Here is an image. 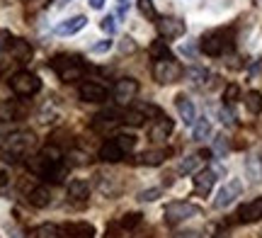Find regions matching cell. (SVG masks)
<instances>
[{
	"label": "cell",
	"instance_id": "obj_1",
	"mask_svg": "<svg viewBox=\"0 0 262 238\" xmlns=\"http://www.w3.org/2000/svg\"><path fill=\"white\" fill-rule=\"evenodd\" d=\"M34 134L32 132H15V134H8L3 143H0V151H3V158L8 163H15L19 161V156H25V153L34 146Z\"/></svg>",
	"mask_w": 262,
	"mask_h": 238
},
{
	"label": "cell",
	"instance_id": "obj_2",
	"mask_svg": "<svg viewBox=\"0 0 262 238\" xmlns=\"http://www.w3.org/2000/svg\"><path fill=\"white\" fill-rule=\"evenodd\" d=\"M51 68L63 83H73V80H80L85 73V63L80 56L75 54H58L54 61H51Z\"/></svg>",
	"mask_w": 262,
	"mask_h": 238
},
{
	"label": "cell",
	"instance_id": "obj_3",
	"mask_svg": "<svg viewBox=\"0 0 262 238\" xmlns=\"http://www.w3.org/2000/svg\"><path fill=\"white\" fill-rule=\"evenodd\" d=\"M182 66H180V61H175V58H160V61H156L153 63V76H156V80L158 83H163V85H168V83H178L180 78H182Z\"/></svg>",
	"mask_w": 262,
	"mask_h": 238
},
{
	"label": "cell",
	"instance_id": "obj_4",
	"mask_svg": "<svg viewBox=\"0 0 262 238\" xmlns=\"http://www.w3.org/2000/svg\"><path fill=\"white\" fill-rule=\"evenodd\" d=\"M199 214H202V209L196 204H192V202H172V204L165 207V221H168L170 226H178V224H182V221H187V219H194Z\"/></svg>",
	"mask_w": 262,
	"mask_h": 238
},
{
	"label": "cell",
	"instance_id": "obj_5",
	"mask_svg": "<svg viewBox=\"0 0 262 238\" xmlns=\"http://www.w3.org/2000/svg\"><path fill=\"white\" fill-rule=\"evenodd\" d=\"M10 88H12L15 95L29 97L41 90V80L34 73H29V71H19V73H15V76L10 78Z\"/></svg>",
	"mask_w": 262,
	"mask_h": 238
},
{
	"label": "cell",
	"instance_id": "obj_6",
	"mask_svg": "<svg viewBox=\"0 0 262 238\" xmlns=\"http://www.w3.org/2000/svg\"><path fill=\"white\" fill-rule=\"evenodd\" d=\"M228 47H231V41H228L226 32H211V34L202 37V41H199V49L206 56H221Z\"/></svg>",
	"mask_w": 262,
	"mask_h": 238
},
{
	"label": "cell",
	"instance_id": "obj_7",
	"mask_svg": "<svg viewBox=\"0 0 262 238\" xmlns=\"http://www.w3.org/2000/svg\"><path fill=\"white\" fill-rule=\"evenodd\" d=\"M78 95L83 102H95V105H102L104 100L110 97V90L100 83H95V80H85L80 83V90H78Z\"/></svg>",
	"mask_w": 262,
	"mask_h": 238
},
{
	"label": "cell",
	"instance_id": "obj_8",
	"mask_svg": "<svg viewBox=\"0 0 262 238\" xmlns=\"http://www.w3.org/2000/svg\"><path fill=\"white\" fill-rule=\"evenodd\" d=\"M241 192H243V185H241V180L226 182L224 187L216 192L214 207H216V209H226L228 204H233V202H235V197H241Z\"/></svg>",
	"mask_w": 262,
	"mask_h": 238
},
{
	"label": "cell",
	"instance_id": "obj_9",
	"mask_svg": "<svg viewBox=\"0 0 262 238\" xmlns=\"http://www.w3.org/2000/svg\"><path fill=\"white\" fill-rule=\"evenodd\" d=\"M136 93H139V83H136L134 78H122V80H117V85H114V97H117L119 105L131 102V100L136 97Z\"/></svg>",
	"mask_w": 262,
	"mask_h": 238
},
{
	"label": "cell",
	"instance_id": "obj_10",
	"mask_svg": "<svg viewBox=\"0 0 262 238\" xmlns=\"http://www.w3.org/2000/svg\"><path fill=\"white\" fill-rule=\"evenodd\" d=\"M85 25H88V17L85 15H75V17H68L63 22H58L56 27H54V32H56L58 37H73L80 29H85Z\"/></svg>",
	"mask_w": 262,
	"mask_h": 238
},
{
	"label": "cell",
	"instance_id": "obj_11",
	"mask_svg": "<svg viewBox=\"0 0 262 238\" xmlns=\"http://www.w3.org/2000/svg\"><path fill=\"white\" fill-rule=\"evenodd\" d=\"M158 32L165 39H178L185 34V22L178 17H160L158 19Z\"/></svg>",
	"mask_w": 262,
	"mask_h": 238
},
{
	"label": "cell",
	"instance_id": "obj_12",
	"mask_svg": "<svg viewBox=\"0 0 262 238\" xmlns=\"http://www.w3.org/2000/svg\"><path fill=\"white\" fill-rule=\"evenodd\" d=\"M175 107H178V112H180V119L187 124V126H194V122H196L194 102H192L187 95H178L175 97Z\"/></svg>",
	"mask_w": 262,
	"mask_h": 238
},
{
	"label": "cell",
	"instance_id": "obj_13",
	"mask_svg": "<svg viewBox=\"0 0 262 238\" xmlns=\"http://www.w3.org/2000/svg\"><path fill=\"white\" fill-rule=\"evenodd\" d=\"M238 219L243 221V224H255V221H260L262 219V197H255L253 202L243 204V207L238 209Z\"/></svg>",
	"mask_w": 262,
	"mask_h": 238
},
{
	"label": "cell",
	"instance_id": "obj_14",
	"mask_svg": "<svg viewBox=\"0 0 262 238\" xmlns=\"http://www.w3.org/2000/svg\"><path fill=\"white\" fill-rule=\"evenodd\" d=\"M170 134H172V119H168V117L160 115L156 122L150 124L148 139H153V141H165Z\"/></svg>",
	"mask_w": 262,
	"mask_h": 238
},
{
	"label": "cell",
	"instance_id": "obj_15",
	"mask_svg": "<svg viewBox=\"0 0 262 238\" xmlns=\"http://www.w3.org/2000/svg\"><path fill=\"white\" fill-rule=\"evenodd\" d=\"M66 238H93L95 236V226L88 221H73V224H66L61 226Z\"/></svg>",
	"mask_w": 262,
	"mask_h": 238
},
{
	"label": "cell",
	"instance_id": "obj_16",
	"mask_svg": "<svg viewBox=\"0 0 262 238\" xmlns=\"http://www.w3.org/2000/svg\"><path fill=\"white\" fill-rule=\"evenodd\" d=\"M124 156H126V153H124V148L119 146L117 136H114V139H110V141H104L102 148H100V158H102L104 163H119Z\"/></svg>",
	"mask_w": 262,
	"mask_h": 238
},
{
	"label": "cell",
	"instance_id": "obj_17",
	"mask_svg": "<svg viewBox=\"0 0 262 238\" xmlns=\"http://www.w3.org/2000/svg\"><path fill=\"white\" fill-rule=\"evenodd\" d=\"M216 182V170H211V168H206V170H199L194 175V190L196 194H209L211 192V187H214Z\"/></svg>",
	"mask_w": 262,
	"mask_h": 238
},
{
	"label": "cell",
	"instance_id": "obj_18",
	"mask_svg": "<svg viewBox=\"0 0 262 238\" xmlns=\"http://www.w3.org/2000/svg\"><path fill=\"white\" fill-rule=\"evenodd\" d=\"M10 54L15 56V61L27 63L29 58H32V47H29V41H25V39H10Z\"/></svg>",
	"mask_w": 262,
	"mask_h": 238
},
{
	"label": "cell",
	"instance_id": "obj_19",
	"mask_svg": "<svg viewBox=\"0 0 262 238\" xmlns=\"http://www.w3.org/2000/svg\"><path fill=\"white\" fill-rule=\"evenodd\" d=\"M165 158H168V151L165 148H156V151H146L141 153L139 158H136V163L139 165H160V163H165Z\"/></svg>",
	"mask_w": 262,
	"mask_h": 238
},
{
	"label": "cell",
	"instance_id": "obj_20",
	"mask_svg": "<svg viewBox=\"0 0 262 238\" xmlns=\"http://www.w3.org/2000/svg\"><path fill=\"white\" fill-rule=\"evenodd\" d=\"M68 197L75 202H85L88 197H90V185L85 180H73L71 185H68Z\"/></svg>",
	"mask_w": 262,
	"mask_h": 238
},
{
	"label": "cell",
	"instance_id": "obj_21",
	"mask_svg": "<svg viewBox=\"0 0 262 238\" xmlns=\"http://www.w3.org/2000/svg\"><path fill=\"white\" fill-rule=\"evenodd\" d=\"M49 202H51V192H49V187H34V190L29 192V204H32V207L44 209V207H49Z\"/></svg>",
	"mask_w": 262,
	"mask_h": 238
},
{
	"label": "cell",
	"instance_id": "obj_22",
	"mask_svg": "<svg viewBox=\"0 0 262 238\" xmlns=\"http://www.w3.org/2000/svg\"><path fill=\"white\" fill-rule=\"evenodd\" d=\"M148 117L141 112L139 107H131L126 112H122V124H129V126H143Z\"/></svg>",
	"mask_w": 262,
	"mask_h": 238
},
{
	"label": "cell",
	"instance_id": "obj_23",
	"mask_svg": "<svg viewBox=\"0 0 262 238\" xmlns=\"http://www.w3.org/2000/svg\"><path fill=\"white\" fill-rule=\"evenodd\" d=\"M34 238H63V229L56 224H39L34 229Z\"/></svg>",
	"mask_w": 262,
	"mask_h": 238
},
{
	"label": "cell",
	"instance_id": "obj_24",
	"mask_svg": "<svg viewBox=\"0 0 262 238\" xmlns=\"http://www.w3.org/2000/svg\"><path fill=\"white\" fill-rule=\"evenodd\" d=\"M209 134H211V122H209L206 117H196L194 126H192V136H194V141L209 139Z\"/></svg>",
	"mask_w": 262,
	"mask_h": 238
},
{
	"label": "cell",
	"instance_id": "obj_25",
	"mask_svg": "<svg viewBox=\"0 0 262 238\" xmlns=\"http://www.w3.org/2000/svg\"><path fill=\"white\" fill-rule=\"evenodd\" d=\"M245 172H248V178L253 182H260L262 180V158L253 156V158H248L245 163Z\"/></svg>",
	"mask_w": 262,
	"mask_h": 238
},
{
	"label": "cell",
	"instance_id": "obj_26",
	"mask_svg": "<svg viewBox=\"0 0 262 238\" xmlns=\"http://www.w3.org/2000/svg\"><path fill=\"white\" fill-rule=\"evenodd\" d=\"M202 161H204V158H202L199 153H196V156H187V158L178 165V172L180 175H192V172H196V168H199Z\"/></svg>",
	"mask_w": 262,
	"mask_h": 238
},
{
	"label": "cell",
	"instance_id": "obj_27",
	"mask_svg": "<svg viewBox=\"0 0 262 238\" xmlns=\"http://www.w3.org/2000/svg\"><path fill=\"white\" fill-rule=\"evenodd\" d=\"M245 107H248V112H250V115H260L262 112V93L250 90V93L245 95Z\"/></svg>",
	"mask_w": 262,
	"mask_h": 238
},
{
	"label": "cell",
	"instance_id": "obj_28",
	"mask_svg": "<svg viewBox=\"0 0 262 238\" xmlns=\"http://www.w3.org/2000/svg\"><path fill=\"white\" fill-rule=\"evenodd\" d=\"M150 56L156 58V61H160V58H170V49H168V44H165L163 39H156V41L150 44Z\"/></svg>",
	"mask_w": 262,
	"mask_h": 238
},
{
	"label": "cell",
	"instance_id": "obj_29",
	"mask_svg": "<svg viewBox=\"0 0 262 238\" xmlns=\"http://www.w3.org/2000/svg\"><path fill=\"white\" fill-rule=\"evenodd\" d=\"M141 221H143V214H139V211H129V214H124L122 217V229H136Z\"/></svg>",
	"mask_w": 262,
	"mask_h": 238
},
{
	"label": "cell",
	"instance_id": "obj_30",
	"mask_svg": "<svg viewBox=\"0 0 262 238\" xmlns=\"http://www.w3.org/2000/svg\"><path fill=\"white\" fill-rule=\"evenodd\" d=\"M19 117V107L12 105V102H5V105H0V119L3 122H10V119H17Z\"/></svg>",
	"mask_w": 262,
	"mask_h": 238
},
{
	"label": "cell",
	"instance_id": "obj_31",
	"mask_svg": "<svg viewBox=\"0 0 262 238\" xmlns=\"http://www.w3.org/2000/svg\"><path fill=\"white\" fill-rule=\"evenodd\" d=\"M238 97H241V88L235 83H228L224 90V102L226 105H233V102H238Z\"/></svg>",
	"mask_w": 262,
	"mask_h": 238
},
{
	"label": "cell",
	"instance_id": "obj_32",
	"mask_svg": "<svg viewBox=\"0 0 262 238\" xmlns=\"http://www.w3.org/2000/svg\"><path fill=\"white\" fill-rule=\"evenodd\" d=\"M139 10H141V15L148 19L158 17V15H156V8H153V0H139Z\"/></svg>",
	"mask_w": 262,
	"mask_h": 238
},
{
	"label": "cell",
	"instance_id": "obj_33",
	"mask_svg": "<svg viewBox=\"0 0 262 238\" xmlns=\"http://www.w3.org/2000/svg\"><path fill=\"white\" fill-rule=\"evenodd\" d=\"M160 194H163V190H160V187H150V190L139 192V202H156Z\"/></svg>",
	"mask_w": 262,
	"mask_h": 238
},
{
	"label": "cell",
	"instance_id": "obj_34",
	"mask_svg": "<svg viewBox=\"0 0 262 238\" xmlns=\"http://www.w3.org/2000/svg\"><path fill=\"white\" fill-rule=\"evenodd\" d=\"M100 29H102V32H107V34H114V29H117V17H112V15L102 17V22H100Z\"/></svg>",
	"mask_w": 262,
	"mask_h": 238
},
{
	"label": "cell",
	"instance_id": "obj_35",
	"mask_svg": "<svg viewBox=\"0 0 262 238\" xmlns=\"http://www.w3.org/2000/svg\"><path fill=\"white\" fill-rule=\"evenodd\" d=\"M112 49V39H102V41H97V44H93V54H107Z\"/></svg>",
	"mask_w": 262,
	"mask_h": 238
},
{
	"label": "cell",
	"instance_id": "obj_36",
	"mask_svg": "<svg viewBox=\"0 0 262 238\" xmlns=\"http://www.w3.org/2000/svg\"><path fill=\"white\" fill-rule=\"evenodd\" d=\"M104 238H122V224L107 226V231H104Z\"/></svg>",
	"mask_w": 262,
	"mask_h": 238
},
{
	"label": "cell",
	"instance_id": "obj_37",
	"mask_svg": "<svg viewBox=\"0 0 262 238\" xmlns=\"http://www.w3.org/2000/svg\"><path fill=\"white\" fill-rule=\"evenodd\" d=\"M219 117H221V122L226 124V126H233V115H231V112H228V110H226V107H221V110H219Z\"/></svg>",
	"mask_w": 262,
	"mask_h": 238
},
{
	"label": "cell",
	"instance_id": "obj_38",
	"mask_svg": "<svg viewBox=\"0 0 262 238\" xmlns=\"http://www.w3.org/2000/svg\"><path fill=\"white\" fill-rule=\"evenodd\" d=\"M214 151L221 156V153H226V141H224V136H216V143H214Z\"/></svg>",
	"mask_w": 262,
	"mask_h": 238
},
{
	"label": "cell",
	"instance_id": "obj_39",
	"mask_svg": "<svg viewBox=\"0 0 262 238\" xmlns=\"http://www.w3.org/2000/svg\"><path fill=\"white\" fill-rule=\"evenodd\" d=\"M129 5H131V0H117V12H119V15H126Z\"/></svg>",
	"mask_w": 262,
	"mask_h": 238
},
{
	"label": "cell",
	"instance_id": "obj_40",
	"mask_svg": "<svg viewBox=\"0 0 262 238\" xmlns=\"http://www.w3.org/2000/svg\"><path fill=\"white\" fill-rule=\"evenodd\" d=\"M134 41H131V39H122V51L124 54H129V51H134Z\"/></svg>",
	"mask_w": 262,
	"mask_h": 238
},
{
	"label": "cell",
	"instance_id": "obj_41",
	"mask_svg": "<svg viewBox=\"0 0 262 238\" xmlns=\"http://www.w3.org/2000/svg\"><path fill=\"white\" fill-rule=\"evenodd\" d=\"M88 5H90L93 10H102V8H104V0H90Z\"/></svg>",
	"mask_w": 262,
	"mask_h": 238
},
{
	"label": "cell",
	"instance_id": "obj_42",
	"mask_svg": "<svg viewBox=\"0 0 262 238\" xmlns=\"http://www.w3.org/2000/svg\"><path fill=\"white\" fill-rule=\"evenodd\" d=\"M5 185H8V172H5L3 168H0V190H3Z\"/></svg>",
	"mask_w": 262,
	"mask_h": 238
},
{
	"label": "cell",
	"instance_id": "obj_43",
	"mask_svg": "<svg viewBox=\"0 0 262 238\" xmlns=\"http://www.w3.org/2000/svg\"><path fill=\"white\" fill-rule=\"evenodd\" d=\"M68 3H71V0H58V8H66Z\"/></svg>",
	"mask_w": 262,
	"mask_h": 238
},
{
	"label": "cell",
	"instance_id": "obj_44",
	"mask_svg": "<svg viewBox=\"0 0 262 238\" xmlns=\"http://www.w3.org/2000/svg\"><path fill=\"white\" fill-rule=\"evenodd\" d=\"M216 238H226V236H216Z\"/></svg>",
	"mask_w": 262,
	"mask_h": 238
}]
</instances>
